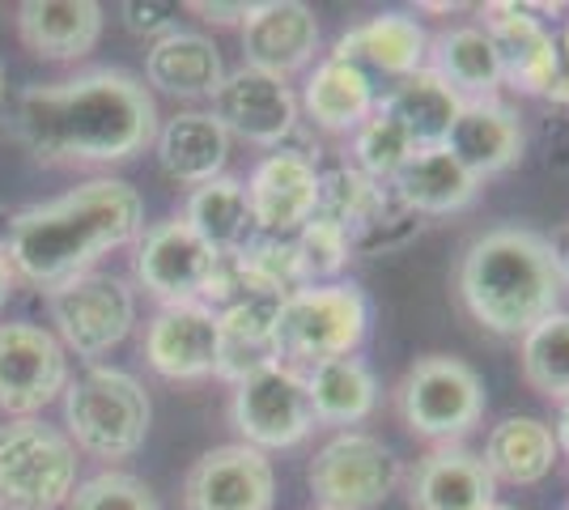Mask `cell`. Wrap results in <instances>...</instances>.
<instances>
[{"label":"cell","mask_w":569,"mask_h":510,"mask_svg":"<svg viewBox=\"0 0 569 510\" xmlns=\"http://www.w3.org/2000/svg\"><path fill=\"white\" fill-rule=\"evenodd\" d=\"M13 132L43 162H123L158 137V111L137 77L98 69L26 90Z\"/></svg>","instance_id":"6da1fadb"},{"label":"cell","mask_w":569,"mask_h":510,"mask_svg":"<svg viewBox=\"0 0 569 510\" xmlns=\"http://www.w3.org/2000/svg\"><path fill=\"white\" fill-rule=\"evenodd\" d=\"M141 226L144 204L137 188L123 179H94L51 204L18 213L4 230L0 256L13 277L51 293L86 277L90 264L116 247L141 239Z\"/></svg>","instance_id":"7a4b0ae2"},{"label":"cell","mask_w":569,"mask_h":510,"mask_svg":"<svg viewBox=\"0 0 569 510\" xmlns=\"http://www.w3.org/2000/svg\"><path fill=\"white\" fill-rule=\"evenodd\" d=\"M561 251L527 226L485 230L459 260V298L468 316L498 337H527L566 298Z\"/></svg>","instance_id":"3957f363"},{"label":"cell","mask_w":569,"mask_h":510,"mask_svg":"<svg viewBox=\"0 0 569 510\" xmlns=\"http://www.w3.org/2000/svg\"><path fill=\"white\" fill-rule=\"evenodd\" d=\"M370 332V302L357 286L328 281L281 298L277 311V358L281 366H319L353 358Z\"/></svg>","instance_id":"277c9868"},{"label":"cell","mask_w":569,"mask_h":510,"mask_svg":"<svg viewBox=\"0 0 569 510\" xmlns=\"http://www.w3.org/2000/svg\"><path fill=\"white\" fill-rule=\"evenodd\" d=\"M64 426L81 451L98 460H128L149 434V396L132 374L94 366L64 391Z\"/></svg>","instance_id":"5b68a950"},{"label":"cell","mask_w":569,"mask_h":510,"mask_svg":"<svg viewBox=\"0 0 569 510\" xmlns=\"http://www.w3.org/2000/svg\"><path fill=\"white\" fill-rule=\"evenodd\" d=\"M396 409L403 426L426 442L455 447L463 434H472L485 417V388L480 374L459 358L429 353L408 366V374L396 388Z\"/></svg>","instance_id":"8992f818"},{"label":"cell","mask_w":569,"mask_h":510,"mask_svg":"<svg viewBox=\"0 0 569 510\" xmlns=\"http://www.w3.org/2000/svg\"><path fill=\"white\" fill-rule=\"evenodd\" d=\"M77 486V447L48 421L0 426V510H56Z\"/></svg>","instance_id":"52a82bcc"},{"label":"cell","mask_w":569,"mask_h":510,"mask_svg":"<svg viewBox=\"0 0 569 510\" xmlns=\"http://www.w3.org/2000/svg\"><path fill=\"white\" fill-rule=\"evenodd\" d=\"M400 460L370 434H336L310 460V493L319 510H375L400 486Z\"/></svg>","instance_id":"ba28073f"},{"label":"cell","mask_w":569,"mask_h":510,"mask_svg":"<svg viewBox=\"0 0 569 510\" xmlns=\"http://www.w3.org/2000/svg\"><path fill=\"white\" fill-rule=\"evenodd\" d=\"M230 421L242 434V442L256 447V451H277V447L302 442L315 430L307 374H298L293 366L281 362L268 366V370H256L251 379L234 383Z\"/></svg>","instance_id":"9c48e42d"},{"label":"cell","mask_w":569,"mask_h":510,"mask_svg":"<svg viewBox=\"0 0 569 510\" xmlns=\"http://www.w3.org/2000/svg\"><path fill=\"white\" fill-rule=\"evenodd\" d=\"M132 316H137L132 290L107 272H86L51 290V319L77 358H102L107 349H116L128 337Z\"/></svg>","instance_id":"30bf717a"},{"label":"cell","mask_w":569,"mask_h":510,"mask_svg":"<svg viewBox=\"0 0 569 510\" xmlns=\"http://www.w3.org/2000/svg\"><path fill=\"white\" fill-rule=\"evenodd\" d=\"M217 251L183 218L158 221L137 243V281L167 307L200 302L213 281Z\"/></svg>","instance_id":"8fae6325"},{"label":"cell","mask_w":569,"mask_h":510,"mask_svg":"<svg viewBox=\"0 0 569 510\" xmlns=\"http://www.w3.org/2000/svg\"><path fill=\"white\" fill-rule=\"evenodd\" d=\"M272 502H277L272 463L247 442L204 451L183 481V510H272Z\"/></svg>","instance_id":"7c38bea8"},{"label":"cell","mask_w":569,"mask_h":510,"mask_svg":"<svg viewBox=\"0 0 569 510\" xmlns=\"http://www.w3.org/2000/svg\"><path fill=\"white\" fill-rule=\"evenodd\" d=\"M69 383L64 344L39 323H0V409L34 413Z\"/></svg>","instance_id":"4fadbf2b"},{"label":"cell","mask_w":569,"mask_h":510,"mask_svg":"<svg viewBox=\"0 0 569 510\" xmlns=\"http://www.w3.org/2000/svg\"><path fill=\"white\" fill-rule=\"evenodd\" d=\"M319 170L307 153H268L251 183H247V200H251V226L263 239H293L315 213H319Z\"/></svg>","instance_id":"5bb4252c"},{"label":"cell","mask_w":569,"mask_h":510,"mask_svg":"<svg viewBox=\"0 0 569 510\" xmlns=\"http://www.w3.org/2000/svg\"><path fill=\"white\" fill-rule=\"evenodd\" d=\"M213 102L217 123L251 146H281L298 120V102L281 77H268L260 69H247V64L226 73Z\"/></svg>","instance_id":"9a60e30c"},{"label":"cell","mask_w":569,"mask_h":510,"mask_svg":"<svg viewBox=\"0 0 569 510\" xmlns=\"http://www.w3.org/2000/svg\"><path fill=\"white\" fill-rule=\"evenodd\" d=\"M319 48V22L315 9L302 0H263L251 4L242 22V51L247 69H260L268 77H289L307 69Z\"/></svg>","instance_id":"2e32d148"},{"label":"cell","mask_w":569,"mask_h":510,"mask_svg":"<svg viewBox=\"0 0 569 510\" xmlns=\"http://www.w3.org/2000/svg\"><path fill=\"white\" fill-rule=\"evenodd\" d=\"M144 358L162 379L217 374V311L204 302L158 311L144 332Z\"/></svg>","instance_id":"e0dca14e"},{"label":"cell","mask_w":569,"mask_h":510,"mask_svg":"<svg viewBox=\"0 0 569 510\" xmlns=\"http://www.w3.org/2000/svg\"><path fill=\"white\" fill-rule=\"evenodd\" d=\"M498 502V481L480 456L463 447H438L408 472L412 510H489Z\"/></svg>","instance_id":"ac0fdd59"},{"label":"cell","mask_w":569,"mask_h":510,"mask_svg":"<svg viewBox=\"0 0 569 510\" xmlns=\"http://www.w3.org/2000/svg\"><path fill=\"white\" fill-rule=\"evenodd\" d=\"M489 13L493 18L485 22V30H489V39L498 48L501 81H510L522 94H548L557 64H561V43L527 9L501 4V9H489Z\"/></svg>","instance_id":"d6986e66"},{"label":"cell","mask_w":569,"mask_h":510,"mask_svg":"<svg viewBox=\"0 0 569 510\" xmlns=\"http://www.w3.org/2000/svg\"><path fill=\"white\" fill-rule=\"evenodd\" d=\"M447 153L472 179H489L510 170L522 158V123L510 107H501L493 98L485 102H463L459 120H455L451 137H447Z\"/></svg>","instance_id":"ffe728a7"},{"label":"cell","mask_w":569,"mask_h":510,"mask_svg":"<svg viewBox=\"0 0 569 510\" xmlns=\"http://www.w3.org/2000/svg\"><path fill=\"white\" fill-rule=\"evenodd\" d=\"M277 311L281 298H242L217 311V374L242 383L256 370L277 366Z\"/></svg>","instance_id":"44dd1931"},{"label":"cell","mask_w":569,"mask_h":510,"mask_svg":"<svg viewBox=\"0 0 569 510\" xmlns=\"http://www.w3.org/2000/svg\"><path fill=\"white\" fill-rule=\"evenodd\" d=\"M336 60H349L361 73L375 69L387 77H412L421 73V64L429 60V34L421 30L417 18L403 13H379L370 22H361L349 30L336 48Z\"/></svg>","instance_id":"7402d4cb"},{"label":"cell","mask_w":569,"mask_h":510,"mask_svg":"<svg viewBox=\"0 0 569 510\" xmlns=\"http://www.w3.org/2000/svg\"><path fill=\"white\" fill-rule=\"evenodd\" d=\"M22 43L43 60H77L94 51L102 9L94 0H26L18 9Z\"/></svg>","instance_id":"603a6c76"},{"label":"cell","mask_w":569,"mask_h":510,"mask_svg":"<svg viewBox=\"0 0 569 510\" xmlns=\"http://www.w3.org/2000/svg\"><path fill=\"white\" fill-rule=\"evenodd\" d=\"M391 192L408 213H426V218H442V213H459L468 209L480 192V179L455 162L447 149H417L400 174L391 179Z\"/></svg>","instance_id":"cb8c5ba5"},{"label":"cell","mask_w":569,"mask_h":510,"mask_svg":"<svg viewBox=\"0 0 569 510\" xmlns=\"http://www.w3.org/2000/svg\"><path fill=\"white\" fill-rule=\"evenodd\" d=\"M379 111L400 128L412 149H438L447 146L455 120L463 111V98L451 86H442L429 69H421V73L403 77L387 94V102H379Z\"/></svg>","instance_id":"d4e9b609"},{"label":"cell","mask_w":569,"mask_h":510,"mask_svg":"<svg viewBox=\"0 0 569 510\" xmlns=\"http://www.w3.org/2000/svg\"><path fill=\"white\" fill-rule=\"evenodd\" d=\"M429 73L463 102H485L501 86V60L485 26H451L429 43Z\"/></svg>","instance_id":"484cf974"},{"label":"cell","mask_w":569,"mask_h":510,"mask_svg":"<svg viewBox=\"0 0 569 510\" xmlns=\"http://www.w3.org/2000/svg\"><path fill=\"white\" fill-rule=\"evenodd\" d=\"M557 438L540 417H506L489 430L485 442V468L501 486H540L557 463Z\"/></svg>","instance_id":"4316f807"},{"label":"cell","mask_w":569,"mask_h":510,"mask_svg":"<svg viewBox=\"0 0 569 510\" xmlns=\"http://www.w3.org/2000/svg\"><path fill=\"white\" fill-rule=\"evenodd\" d=\"M144 73L158 90L174 98H213L217 86L226 81L217 48L204 34H191V30H167L149 48Z\"/></svg>","instance_id":"83f0119b"},{"label":"cell","mask_w":569,"mask_h":510,"mask_svg":"<svg viewBox=\"0 0 569 510\" xmlns=\"http://www.w3.org/2000/svg\"><path fill=\"white\" fill-rule=\"evenodd\" d=\"M158 158L162 170L179 183H209L221 174L230 158V132L217 123V116L204 111H183L158 132Z\"/></svg>","instance_id":"f1b7e54d"},{"label":"cell","mask_w":569,"mask_h":510,"mask_svg":"<svg viewBox=\"0 0 569 510\" xmlns=\"http://www.w3.org/2000/svg\"><path fill=\"white\" fill-rule=\"evenodd\" d=\"M307 396L315 421L323 426H357L379 404V379L361 358H332L310 366Z\"/></svg>","instance_id":"f546056e"},{"label":"cell","mask_w":569,"mask_h":510,"mask_svg":"<svg viewBox=\"0 0 569 510\" xmlns=\"http://www.w3.org/2000/svg\"><path fill=\"white\" fill-rule=\"evenodd\" d=\"M307 116L323 132H357L375 111L370 73H361L349 60H323L307 81Z\"/></svg>","instance_id":"4dcf8cb0"},{"label":"cell","mask_w":569,"mask_h":510,"mask_svg":"<svg viewBox=\"0 0 569 510\" xmlns=\"http://www.w3.org/2000/svg\"><path fill=\"white\" fill-rule=\"evenodd\" d=\"M183 221H188L204 243L213 247L217 256L238 251V247L247 243V234L256 230V226H251L247 183H238V179H230V174H217V179H209V183H200V188L188 196Z\"/></svg>","instance_id":"1f68e13d"},{"label":"cell","mask_w":569,"mask_h":510,"mask_svg":"<svg viewBox=\"0 0 569 510\" xmlns=\"http://www.w3.org/2000/svg\"><path fill=\"white\" fill-rule=\"evenodd\" d=\"M519 340L527 388L557 400V404H569V311H552Z\"/></svg>","instance_id":"d6a6232c"},{"label":"cell","mask_w":569,"mask_h":510,"mask_svg":"<svg viewBox=\"0 0 569 510\" xmlns=\"http://www.w3.org/2000/svg\"><path fill=\"white\" fill-rule=\"evenodd\" d=\"M289 247H293V264H298L302 286H323L328 277H336V272L345 268L349 251H353L349 234L323 218H310L307 226L289 239Z\"/></svg>","instance_id":"836d02e7"},{"label":"cell","mask_w":569,"mask_h":510,"mask_svg":"<svg viewBox=\"0 0 569 510\" xmlns=\"http://www.w3.org/2000/svg\"><path fill=\"white\" fill-rule=\"evenodd\" d=\"M353 153H357V174H366L370 183H382V179H396L400 167L417 153V149L408 146V137L382 116L379 102H375L370 120L357 128Z\"/></svg>","instance_id":"e575fe53"},{"label":"cell","mask_w":569,"mask_h":510,"mask_svg":"<svg viewBox=\"0 0 569 510\" xmlns=\"http://www.w3.org/2000/svg\"><path fill=\"white\" fill-rule=\"evenodd\" d=\"M69 502V510H162L153 489L128 472H98L94 481L77 486Z\"/></svg>","instance_id":"d590c367"},{"label":"cell","mask_w":569,"mask_h":510,"mask_svg":"<svg viewBox=\"0 0 569 510\" xmlns=\"http://www.w3.org/2000/svg\"><path fill=\"white\" fill-rule=\"evenodd\" d=\"M123 26L132 30V34H158V30H167L170 18L179 13L174 4H162V0H128L123 9Z\"/></svg>","instance_id":"8d00e7d4"},{"label":"cell","mask_w":569,"mask_h":510,"mask_svg":"<svg viewBox=\"0 0 569 510\" xmlns=\"http://www.w3.org/2000/svg\"><path fill=\"white\" fill-rule=\"evenodd\" d=\"M191 13H200L204 22H217V26H230V22H247V13H251V4H213V0H191L188 4Z\"/></svg>","instance_id":"74e56055"},{"label":"cell","mask_w":569,"mask_h":510,"mask_svg":"<svg viewBox=\"0 0 569 510\" xmlns=\"http://www.w3.org/2000/svg\"><path fill=\"white\" fill-rule=\"evenodd\" d=\"M552 438H557V451H566L569 456V404H561V421H557Z\"/></svg>","instance_id":"f35d334b"},{"label":"cell","mask_w":569,"mask_h":510,"mask_svg":"<svg viewBox=\"0 0 569 510\" xmlns=\"http://www.w3.org/2000/svg\"><path fill=\"white\" fill-rule=\"evenodd\" d=\"M9 290H13V272H9V264H4V256H0V307L9 302Z\"/></svg>","instance_id":"ab89813d"},{"label":"cell","mask_w":569,"mask_h":510,"mask_svg":"<svg viewBox=\"0 0 569 510\" xmlns=\"http://www.w3.org/2000/svg\"><path fill=\"white\" fill-rule=\"evenodd\" d=\"M561 264H566V277H569V234H566V251H561Z\"/></svg>","instance_id":"60d3db41"},{"label":"cell","mask_w":569,"mask_h":510,"mask_svg":"<svg viewBox=\"0 0 569 510\" xmlns=\"http://www.w3.org/2000/svg\"><path fill=\"white\" fill-rule=\"evenodd\" d=\"M561 51H566V60H569V26H566V39H561Z\"/></svg>","instance_id":"b9f144b4"},{"label":"cell","mask_w":569,"mask_h":510,"mask_svg":"<svg viewBox=\"0 0 569 510\" xmlns=\"http://www.w3.org/2000/svg\"><path fill=\"white\" fill-rule=\"evenodd\" d=\"M0 98H4V64H0Z\"/></svg>","instance_id":"7bdbcfd3"},{"label":"cell","mask_w":569,"mask_h":510,"mask_svg":"<svg viewBox=\"0 0 569 510\" xmlns=\"http://www.w3.org/2000/svg\"><path fill=\"white\" fill-rule=\"evenodd\" d=\"M489 510H519V507H501V502H493V507H489Z\"/></svg>","instance_id":"ee69618b"}]
</instances>
